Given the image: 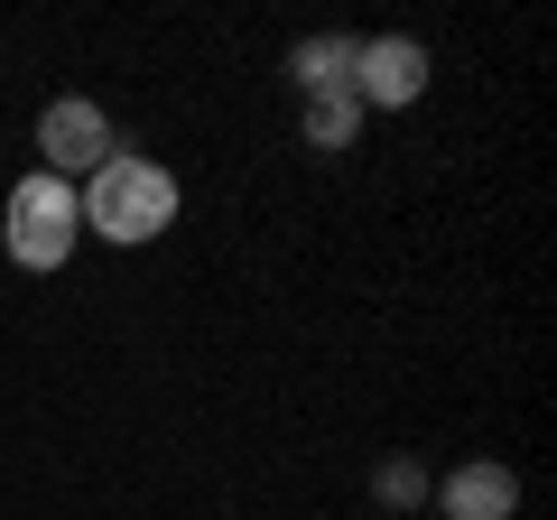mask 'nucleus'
I'll return each mask as SVG.
<instances>
[{
    "instance_id": "obj_3",
    "label": "nucleus",
    "mask_w": 557,
    "mask_h": 520,
    "mask_svg": "<svg viewBox=\"0 0 557 520\" xmlns=\"http://www.w3.org/2000/svg\"><path fill=\"white\" fill-rule=\"evenodd\" d=\"M112 149H121V131L102 121V102L57 94V102L38 112V159H47V177H65V186H75V177H94V168L112 159Z\"/></svg>"
},
{
    "instance_id": "obj_8",
    "label": "nucleus",
    "mask_w": 557,
    "mask_h": 520,
    "mask_svg": "<svg viewBox=\"0 0 557 520\" xmlns=\"http://www.w3.org/2000/svg\"><path fill=\"white\" fill-rule=\"evenodd\" d=\"M372 493L391 502V511H418V502H428V474H418L409 456H391V465H381V474H372Z\"/></svg>"
},
{
    "instance_id": "obj_6",
    "label": "nucleus",
    "mask_w": 557,
    "mask_h": 520,
    "mask_svg": "<svg viewBox=\"0 0 557 520\" xmlns=\"http://www.w3.org/2000/svg\"><path fill=\"white\" fill-rule=\"evenodd\" d=\"M278 75H288V94H298V102L307 94H354V38H335V28H325V38H298Z\"/></svg>"
},
{
    "instance_id": "obj_2",
    "label": "nucleus",
    "mask_w": 557,
    "mask_h": 520,
    "mask_svg": "<svg viewBox=\"0 0 557 520\" xmlns=\"http://www.w3.org/2000/svg\"><path fill=\"white\" fill-rule=\"evenodd\" d=\"M75 242H84V205H75L65 177L38 168V177L10 186V260H20V270H65Z\"/></svg>"
},
{
    "instance_id": "obj_7",
    "label": "nucleus",
    "mask_w": 557,
    "mask_h": 520,
    "mask_svg": "<svg viewBox=\"0 0 557 520\" xmlns=\"http://www.w3.org/2000/svg\"><path fill=\"white\" fill-rule=\"evenodd\" d=\"M298 131H307V149H354L362 102H354V94H307V102H298Z\"/></svg>"
},
{
    "instance_id": "obj_4",
    "label": "nucleus",
    "mask_w": 557,
    "mask_h": 520,
    "mask_svg": "<svg viewBox=\"0 0 557 520\" xmlns=\"http://www.w3.org/2000/svg\"><path fill=\"white\" fill-rule=\"evenodd\" d=\"M428 75H437V65H428L418 38H362L354 47V102L362 112H409V102L428 94Z\"/></svg>"
},
{
    "instance_id": "obj_1",
    "label": "nucleus",
    "mask_w": 557,
    "mask_h": 520,
    "mask_svg": "<svg viewBox=\"0 0 557 520\" xmlns=\"http://www.w3.org/2000/svg\"><path fill=\"white\" fill-rule=\"evenodd\" d=\"M75 205H84V233H102V242L131 251V242H159L168 223H177V177H168L159 159H139V149H112V159L75 186Z\"/></svg>"
},
{
    "instance_id": "obj_5",
    "label": "nucleus",
    "mask_w": 557,
    "mask_h": 520,
    "mask_svg": "<svg viewBox=\"0 0 557 520\" xmlns=\"http://www.w3.org/2000/svg\"><path fill=\"white\" fill-rule=\"evenodd\" d=\"M437 511H446V520H511V511H520V474L474 456V465H456V474L437 483Z\"/></svg>"
}]
</instances>
